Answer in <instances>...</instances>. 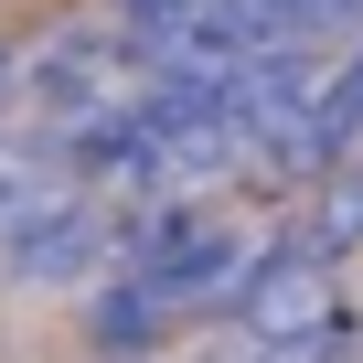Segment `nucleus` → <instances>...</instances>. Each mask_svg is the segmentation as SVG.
Instances as JSON below:
<instances>
[{"label":"nucleus","mask_w":363,"mask_h":363,"mask_svg":"<svg viewBox=\"0 0 363 363\" xmlns=\"http://www.w3.org/2000/svg\"><path fill=\"white\" fill-rule=\"evenodd\" d=\"M139 86H150V54L118 22H75V33H54V43H33L11 65V96L33 107V139H54V150L107 128V118H128Z\"/></svg>","instance_id":"nucleus-1"},{"label":"nucleus","mask_w":363,"mask_h":363,"mask_svg":"<svg viewBox=\"0 0 363 363\" xmlns=\"http://www.w3.org/2000/svg\"><path fill=\"white\" fill-rule=\"evenodd\" d=\"M118 257H128V214L96 203V193H75L22 246H0V278L11 289H96V278H118Z\"/></svg>","instance_id":"nucleus-2"},{"label":"nucleus","mask_w":363,"mask_h":363,"mask_svg":"<svg viewBox=\"0 0 363 363\" xmlns=\"http://www.w3.org/2000/svg\"><path fill=\"white\" fill-rule=\"evenodd\" d=\"M320 310H342V289H331V267H320L299 235H267V246L246 257L235 299H225V320H235L246 342H289V331H310Z\"/></svg>","instance_id":"nucleus-3"},{"label":"nucleus","mask_w":363,"mask_h":363,"mask_svg":"<svg viewBox=\"0 0 363 363\" xmlns=\"http://www.w3.org/2000/svg\"><path fill=\"white\" fill-rule=\"evenodd\" d=\"M65 203H75V171H65L54 139H0V246H22Z\"/></svg>","instance_id":"nucleus-4"},{"label":"nucleus","mask_w":363,"mask_h":363,"mask_svg":"<svg viewBox=\"0 0 363 363\" xmlns=\"http://www.w3.org/2000/svg\"><path fill=\"white\" fill-rule=\"evenodd\" d=\"M289 235H299L320 267H342V257L363 246V160H342V171H320V182H310V214H299Z\"/></svg>","instance_id":"nucleus-5"},{"label":"nucleus","mask_w":363,"mask_h":363,"mask_svg":"<svg viewBox=\"0 0 363 363\" xmlns=\"http://www.w3.org/2000/svg\"><path fill=\"white\" fill-rule=\"evenodd\" d=\"M352 150H363V43H342V65H331V86H320V118H310V182L342 171Z\"/></svg>","instance_id":"nucleus-6"},{"label":"nucleus","mask_w":363,"mask_h":363,"mask_svg":"<svg viewBox=\"0 0 363 363\" xmlns=\"http://www.w3.org/2000/svg\"><path fill=\"white\" fill-rule=\"evenodd\" d=\"M160 331H171V310L118 267V278H96V352L107 363H128V352H160Z\"/></svg>","instance_id":"nucleus-7"},{"label":"nucleus","mask_w":363,"mask_h":363,"mask_svg":"<svg viewBox=\"0 0 363 363\" xmlns=\"http://www.w3.org/2000/svg\"><path fill=\"white\" fill-rule=\"evenodd\" d=\"M352 331H363V320H352V299H342V310H320L310 331H289V342H257L246 363H352Z\"/></svg>","instance_id":"nucleus-8"},{"label":"nucleus","mask_w":363,"mask_h":363,"mask_svg":"<svg viewBox=\"0 0 363 363\" xmlns=\"http://www.w3.org/2000/svg\"><path fill=\"white\" fill-rule=\"evenodd\" d=\"M203 11H214V0H118V33H128L139 54H171V43L193 33Z\"/></svg>","instance_id":"nucleus-9"},{"label":"nucleus","mask_w":363,"mask_h":363,"mask_svg":"<svg viewBox=\"0 0 363 363\" xmlns=\"http://www.w3.org/2000/svg\"><path fill=\"white\" fill-rule=\"evenodd\" d=\"M320 33H352L363 43V0H320Z\"/></svg>","instance_id":"nucleus-10"},{"label":"nucleus","mask_w":363,"mask_h":363,"mask_svg":"<svg viewBox=\"0 0 363 363\" xmlns=\"http://www.w3.org/2000/svg\"><path fill=\"white\" fill-rule=\"evenodd\" d=\"M0 107H11V54H0Z\"/></svg>","instance_id":"nucleus-11"}]
</instances>
